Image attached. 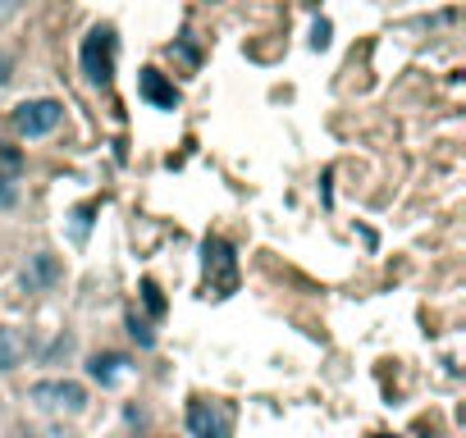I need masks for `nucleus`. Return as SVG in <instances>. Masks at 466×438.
Here are the masks:
<instances>
[{
	"mask_svg": "<svg viewBox=\"0 0 466 438\" xmlns=\"http://www.w3.org/2000/svg\"><path fill=\"white\" fill-rule=\"evenodd\" d=\"M142 302H147L151 315H165V297H160V287H156L151 278H142Z\"/></svg>",
	"mask_w": 466,
	"mask_h": 438,
	"instance_id": "10",
	"label": "nucleus"
},
{
	"mask_svg": "<svg viewBox=\"0 0 466 438\" xmlns=\"http://www.w3.org/2000/svg\"><path fill=\"white\" fill-rule=\"evenodd\" d=\"M59 119H64V105L59 101H23L19 110H14V128L23 132V137H41V132H50V128H59Z\"/></svg>",
	"mask_w": 466,
	"mask_h": 438,
	"instance_id": "5",
	"label": "nucleus"
},
{
	"mask_svg": "<svg viewBox=\"0 0 466 438\" xmlns=\"http://www.w3.org/2000/svg\"><path fill=\"white\" fill-rule=\"evenodd\" d=\"M87 370H92V379H101V384H114V379L128 370V360H123L119 351H105V356H92V365H87Z\"/></svg>",
	"mask_w": 466,
	"mask_h": 438,
	"instance_id": "8",
	"label": "nucleus"
},
{
	"mask_svg": "<svg viewBox=\"0 0 466 438\" xmlns=\"http://www.w3.org/2000/svg\"><path fill=\"white\" fill-rule=\"evenodd\" d=\"M0 165H5V169H19V151H14V146H0Z\"/></svg>",
	"mask_w": 466,
	"mask_h": 438,
	"instance_id": "15",
	"label": "nucleus"
},
{
	"mask_svg": "<svg viewBox=\"0 0 466 438\" xmlns=\"http://www.w3.org/2000/svg\"><path fill=\"white\" fill-rule=\"evenodd\" d=\"M14 14H19V0H0V28H5Z\"/></svg>",
	"mask_w": 466,
	"mask_h": 438,
	"instance_id": "14",
	"label": "nucleus"
},
{
	"mask_svg": "<svg viewBox=\"0 0 466 438\" xmlns=\"http://www.w3.org/2000/svg\"><path fill=\"white\" fill-rule=\"evenodd\" d=\"M187 429H192V438H233V406L196 397L187 406Z\"/></svg>",
	"mask_w": 466,
	"mask_h": 438,
	"instance_id": "1",
	"label": "nucleus"
},
{
	"mask_svg": "<svg viewBox=\"0 0 466 438\" xmlns=\"http://www.w3.org/2000/svg\"><path fill=\"white\" fill-rule=\"evenodd\" d=\"M87 224H92V205H78V210H74V238H78V242L87 238Z\"/></svg>",
	"mask_w": 466,
	"mask_h": 438,
	"instance_id": "12",
	"label": "nucleus"
},
{
	"mask_svg": "<svg viewBox=\"0 0 466 438\" xmlns=\"http://www.w3.org/2000/svg\"><path fill=\"white\" fill-rule=\"evenodd\" d=\"M55 278H59V265H55V256H46V251L32 256V265L23 269V287H28V292H37V287H46V283H55Z\"/></svg>",
	"mask_w": 466,
	"mask_h": 438,
	"instance_id": "7",
	"label": "nucleus"
},
{
	"mask_svg": "<svg viewBox=\"0 0 466 438\" xmlns=\"http://www.w3.org/2000/svg\"><path fill=\"white\" fill-rule=\"evenodd\" d=\"M311 46L320 50V46H329V23H315V32H311Z\"/></svg>",
	"mask_w": 466,
	"mask_h": 438,
	"instance_id": "16",
	"label": "nucleus"
},
{
	"mask_svg": "<svg viewBox=\"0 0 466 438\" xmlns=\"http://www.w3.org/2000/svg\"><path fill=\"white\" fill-rule=\"evenodd\" d=\"M138 92H142V101H151L156 110H174V105H178V92H174V83H165L160 68H142Z\"/></svg>",
	"mask_w": 466,
	"mask_h": 438,
	"instance_id": "6",
	"label": "nucleus"
},
{
	"mask_svg": "<svg viewBox=\"0 0 466 438\" xmlns=\"http://www.w3.org/2000/svg\"><path fill=\"white\" fill-rule=\"evenodd\" d=\"M238 287V260H233V247L224 238H206V292L215 297H229Z\"/></svg>",
	"mask_w": 466,
	"mask_h": 438,
	"instance_id": "2",
	"label": "nucleus"
},
{
	"mask_svg": "<svg viewBox=\"0 0 466 438\" xmlns=\"http://www.w3.org/2000/svg\"><path fill=\"white\" fill-rule=\"evenodd\" d=\"M19 201V187H14V178L10 174H0V205H14Z\"/></svg>",
	"mask_w": 466,
	"mask_h": 438,
	"instance_id": "13",
	"label": "nucleus"
},
{
	"mask_svg": "<svg viewBox=\"0 0 466 438\" xmlns=\"http://www.w3.org/2000/svg\"><path fill=\"white\" fill-rule=\"evenodd\" d=\"M23 360V333L19 329H0V370H14Z\"/></svg>",
	"mask_w": 466,
	"mask_h": 438,
	"instance_id": "9",
	"label": "nucleus"
},
{
	"mask_svg": "<svg viewBox=\"0 0 466 438\" xmlns=\"http://www.w3.org/2000/svg\"><path fill=\"white\" fill-rule=\"evenodd\" d=\"M128 333H132V338H138L142 347H151V342H156V333H151V329H147V320H138V315H132V320H128Z\"/></svg>",
	"mask_w": 466,
	"mask_h": 438,
	"instance_id": "11",
	"label": "nucleus"
},
{
	"mask_svg": "<svg viewBox=\"0 0 466 438\" xmlns=\"http://www.w3.org/2000/svg\"><path fill=\"white\" fill-rule=\"evenodd\" d=\"M83 73L92 83H110L114 78V32L110 28H92L83 41Z\"/></svg>",
	"mask_w": 466,
	"mask_h": 438,
	"instance_id": "4",
	"label": "nucleus"
},
{
	"mask_svg": "<svg viewBox=\"0 0 466 438\" xmlns=\"http://www.w3.org/2000/svg\"><path fill=\"white\" fill-rule=\"evenodd\" d=\"M28 402L41 406V411H83V406H87V393H83V384H74V379H41V384L28 388Z\"/></svg>",
	"mask_w": 466,
	"mask_h": 438,
	"instance_id": "3",
	"label": "nucleus"
},
{
	"mask_svg": "<svg viewBox=\"0 0 466 438\" xmlns=\"http://www.w3.org/2000/svg\"><path fill=\"white\" fill-rule=\"evenodd\" d=\"M379 438H388V433H379Z\"/></svg>",
	"mask_w": 466,
	"mask_h": 438,
	"instance_id": "17",
	"label": "nucleus"
}]
</instances>
